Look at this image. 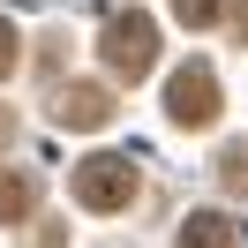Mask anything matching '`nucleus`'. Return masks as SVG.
<instances>
[{"instance_id":"nucleus-3","label":"nucleus","mask_w":248,"mask_h":248,"mask_svg":"<svg viewBox=\"0 0 248 248\" xmlns=\"http://www.w3.org/2000/svg\"><path fill=\"white\" fill-rule=\"evenodd\" d=\"M166 121H173V128H211V121H218V76H211L203 61H188L181 76L166 83Z\"/></svg>"},{"instance_id":"nucleus-7","label":"nucleus","mask_w":248,"mask_h":248,"mask_svg":"<svg viewBox=\"0 0 248 248\" xmlns=\"http://www.w3.org/2000/svg\"><path fill=\"white\" fill-rule=\"evenodd\" d=\"M218 181H226L233 196H248V143H226V151H218Z\"/></svg>"},{"instance_id":"nucleus-9","label":"nucleus","mask_w":248,"mask_h":248,"mask_svg":"<svg viewBox=\"0 0 248 248\" xmlns=\"http://www.w3.org/2000/svg\"><path fill=\"white\" fill-rule=\"evenodd\" d=\"M0 76H16V23L0 16Z\"/></svg>"},{"instance_id":"nucleus-10","label":"nucleus","mask_w":248,"mask_h":248,"mask_svg":"<svg viewBox=\"0 0 248 248\" xmlns=\"http://www.w3.org/2000/svg\"><path fill=\"white\" fill-rule=\"evenodd\" d=\"M233 23H241V38H248V0H241V8H233Z\"/></svg>"},{"instance_id":"nucleus-2","label":"nucleus","mask_w":248,"mask_h":248,"mask_svg":"<svg viewBox=\"0 0 248 248\" xmlns=\"http://www.w3.org/2000/svg\"><path fill=\"white\" fill-rule=\"evenodd\" d=\"M136 188H143L136 166L113 158V151H98V158H83V166H76V203H83V211H128Z\"/></svg>"},{"instance_id":"nucleus-11","label":"nucleus","mask_w":248,"mask_h":248,"mask_svg":"<svg viewBox=\"0 0 248 248\" xmlns=\"http://www.w3.org/2000/svg\"><path fill=\"white\" fill-rule=\"evenodd\" d=\"M0 143H8V113H0Z\"/></svg>"},{"instance_id":"nucleus-6","label":"nucleus","mask_w":248,"mask_h":248,"mask_svg":"<svg viewBox=\"0 0 248 248\" xmlns=\"http://www.w3.org/2000/svg\"><path fill=\"white\" fill-rule=\"evenodd\" d=\"M31 203H38V181H31V173H0V226H23Z\"/></svg>"},{"instance_id":"nucleus-1","label":"nucleus","mask_w":248,"mask_h":248,"mask_svg":"<svg viewBox=\"0 0 248 248\" xmlns=\"http://www.w3.org/2000/svg\"><path fill=\"white\" fill-rule=\"evenodd\" d=\"M98 61H106L113 83H143L151 61H158V23L143 16V8H121V16L98 31Z\"/></svg>"},{"instance_id":"nucleus-8","label":"nucleus","mask_w":248,"mask_h":248,"mask_svg":"<svg viewBox=\"0 0 248 248\" xmlns=\"http://www.w3.org/2000/svg\"><path fill=\"white\" fill-rule=\"evenodd\" d=\"M173 16H181L188 31H211V23L226 16V0H173Z\"/></svg>"},{"instance_id":"nucleus-5","label":"nucleus","mask_w":248,"mask_h":248,"mask_svg":"<svg viewBox=\"0 0 248 248\" xmlns=\"http://www.w3.org/2000/svg\"><path fill=\"white\" fill-rule=\"evenodd\" d=\"M181 248H241V226H233L226 211H196L181 226Z\"/></svg>"},{"instance_id":"nucleus-4","label":"nucleus","mask_w":248,"mask_h":248,"mask_svg":"<svg viewBox=\"0 0 248 248\" xmlns=\"http://www.w3.org/2000/svg\"><path fill=\"white\" fill-rule=\"evenodd\" d=\"M53 121L61 128H106L113 121L106 83H61V91H53Z\"/></svg>"}]
</instances>
